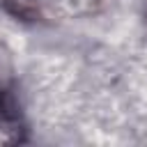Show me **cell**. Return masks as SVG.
<instances>
[{
  "label": "cell",
  "instance_id": "cell-1",
  "mask_svg": "<svg viewBox=\"0 0 147 147\" xmlns=\"http://www.w3.org/2000/svg\"><path fill=\"white\" fill-rule=\"evenodd\" d=\"M14 80V64H11V55L5 46H0V94L9 90Z\"/></svg>",
  "mask_w": 147,
  "mask_h": 147
},
{
  "label": "cell",
  "instance_id": "cell-2",
  "mask_svg": "<svg viewBox=\"0 0 147 147\" xmlns=\"http://www.w3.org/2000/svg\"><path fill=\"white\" fill-rule=\"evenodd\" d=\"M7 7L14 16H21V18H32L39 11L37 0H7Z\"/></svg>",
  "mask_w": 147,
  "mask_h": 147
}]
</instances>
